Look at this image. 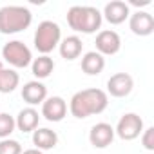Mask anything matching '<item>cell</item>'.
<instances>
[{
  "instance_id": "14",
  "label": "cell",
  "mask_w": 154,
  "mask_h": 154,
  "mask_svg": "<svg viewBox=\"0 0 154 154\" xmlns=\"http://www.w3.org/2000/svg\"><path fill=\"white\" fill-rule=\"evenodd\" d=\"M58 51H60V56L63 60H76L82 51H84V42L80 36H76V35H71V36H65L60 40L58 44Z\"/></svg>"
},
{
  "instance_id": "1",
  "label": "cell",
  "mask_w": 154,
  "mask_h": 154,
  "mask_svg": "<svg viewBox=\"0 0 154 154\" xmlns=\"http://www.w3.org/2000/svg\"><path fill=\"white\" fill-rule=\"evenodd\" d=\"M109 105V94L102 89H84V91H78L74 93L71 102H69V112L78 118V120H84V118H89L93 114H102Z\"/></svg>"
},
{
  "instance_id": "15",
  "label": "cell",
  "mask_w": 154,
  "mask_h": 154,
  "mask_svg": "<svg viewBox=\"0 0 154 154\" xmlns=\"http://www.w3.org/2000/svg\"><path fill=\"white\" fill-rule=\"evenodd\" d=\"M38 122H40V114L35 107H26L22 109L17 118H15V123H17V129L20 132H33L38 129Z\"/></svg>"
},
{
  "instance_id": "22",
  "label": "cell",
  "mask_w": 154,
  "mask_h": 154,
  "mask_svg": "<svg viewBox=\"0 0 154 154\" xmlns=\"http://www.w3.org/2000/svg\"><path fill=\"white\" fill-rule=\"evenodd\" d=\"M141 145L147 150H154V127H147L141 132Z\"/></svg>"
},
{
  "instance_id": "21",
  "label": "cell",
  "mask_w": 154,
  "mask_h": 154,
  "mask_svg": "<svg viewBox=\"0 0 154 154\" xmlns=\"http://www.w3.org/2000/svg\"><path fill=\"white\" fill-rule=\"evenodd\" d=\"M0 154H22V145L17 140H0Z\"/></svg>"
},
{
  "instance_id": "24",
  "label": "cell",
  "mask_w": 154,
  "mask_h": 154,
  "mask_svg": "<svg viewBox=\"0 0 154 154\" xmlns=\"http://www.w3.org/2000/svg\"><path fill=\"white\" fill-rule=\"evenodd\" d=\"M22 154H44V152L38 149H27V150H22Z\"/></svg>"
},
{
  "instance_id": "5",
  "label": "cell",
  "mask_w": 154,
  "mask_h": 154,
  "mask_svg": "<svg viewBox=\"0 0 154 154\" xmlns=\"http://www.w3.org/2000/svg\"><path fill=\"white\" fill-rule=\"evenodd\" d=\"M2 58L15 69H26L33 62L31 49L22 40H9L2 47Z\"/></svg>"
},
{
  "instance_id": "11",
  "label": "cell",
  "mask_w": 154,
  "mask_h": 154,
  "mask_svg": "<svg viewBox=\"0 0 154 154\" xmlns=\"http://www.w3.org/2000/svg\"><path fill=\"white\" fill-rule=\"evenodd\" d=\"M129 17H131V9H129V4L123 2V0H111V2H107L102 13V18H105L111 26H120Z\"/></svg>"
},
{
  "instance_id": "3",
  "label": "cell",
  "mask_w": 154,
  "mask_h": 154,
  "mask_svg": "<svg viewBox=\"0 0 154 154\" xmlns=\"http://www.w3.org/2000/svg\"><path fill=\"white\" fill-rule=\"evenodd\" d=\"M33 22V13L24 6H4L0 8V33L17 35L26 31Z\"/></svg>"
},
{
  "instance_id": "7",
  "label": "cell",
  "mask_w": 154,
  "mask_h": 154,
  "mask_svg": "<svg viewBox=\"0 0 154 154\" xmlns=\"http://www.w3.org/2000/svg\"><path fill=\"white\" fill-rule=\"evenodd\" d=\"M134 80L129 72H116L107 80V94L114 98H125L132 93Z\"/></svg>"
},
{
  "instance_id": "4",
  "label": "cell",
  "mask_w": 154,
  "mask_h": 154,
  "mask_svg": "<svg viewBox=\"0 0 154 154\" xmlns=\"http://www.w3.org/2000/svg\"><path fill=\"white\" fill-rule=\"evenodd\" d=\"M62 40V29L56 22L53 20H44L38 24L35 31V47L42 54L53 53Z\"/></svg>"
},
{
  "instance_id": "18",
  "label": "cell",
  "mask_w": 154,
  "mask_h": 154,
  "mask_svg": "<svg viewBox=\"0 0 154 154\" xmlns=\"http://www.w3.org/2000/svg\"><path fill=\"white\" fill-rule=\"evenodd\" d=\"M31 71L33 74L40 80H45L51 76V72L54 71V60L49 56V54H40L38 58H33L31 62Z\"/></svg>"
},
{
  "instance_id": "16",
  "label": "cell",
  "mask_w": 154,
  "mask_h": 154,
  "mask_svg": "<svg viewBox=\"0 0 154 154\" xmlns=\"http://www.w3.org/2000/svg\"><path fill=\"white\" fill-rule=\"evenodd\" d=\"M56 143H58V134L54 131H51L49 127H42V129L33 131V145H35V149L44 152V150L54 149Z\"/></svg>"
},
{
  "instance_id": "13",
  "label": "cell",
  "mask_w": 154,
  "mask_h": 154,
  "mask_svg": "<svg viewBox=\"0 0 154 154\" xmlns=\"http://www.w3.org/2000/svg\"><path fill=\"white\" fill-rule=\"evenodd\" d=\"M45 98H47V87L42 82L31 80V82L24 84V87H22V100L29 107H35L38 103H44Z\"/></svg>"
},
{
  "instance_id": "19",
  "label": "cell",
  "mask_w": 154,
  "mask_h": 154,
  "mask_svg": "<svg viewBox=\"0 0 154 154\" xmlns=\"http://www.w3.org/2000/svg\"><path fill=\"white\" fill-rule=\"evenodd\" d=\"M18 84H20V74L15 69L11 67L0 69V93L9 94L18 87Z\"/></svg>"
},
{
  "instance_id": "2",
  "label": "cell",
  "mask_w": 154,
  "mask_h": 154,
  "mask_svg": "<svg viewBox=\"0 0 154 154\" xmlns=\"http://www.w3.org/2000/svg\"><path fill=\"white\" fill-rule=\"evenodd\" d=\"M102 13L93 6H72L67 11V26L84 35H93L102 27Z\"/></svg>"
},
{
  "instance_id": "9",
  "label": "cell",
  "mask_w": 154,
  "mask_h": 154,
  "mask_svg": "<svg viewBox=\"0 0 154 154\" xmlns=\"http://www.w3.org/2000/svg\"><path fill=\"white\" fill-rule=\"evenodd\" d=\"M47 122H62L67 116V102L62 96H49L42 103V114Z\"/></svg>"
},
{
  "instance_id": "20",
  "label": "cell",
  "mask_w": 154,
  "mask_h": 154,
  "mask_svg": "<svg viewBox=\"0 0 154 154\" xmlns=\"http://www.w3.org/2000/svg\"><path fill=\"white\" fill-rule=\"evenodd\" d=\"M17 129L15 123V116L8 114V112H0V140H6L9 138Z\"/></svg>"
},
{
  "instance_id": "6",
  "label": "cell",
  "mask_w": 154,
  "mask_h": 154,
  "mask_svg": "<svg viewBox=\"0 0 154 154\" xmlns=\"http://www.w3.org/2000/svg\"><path fill=\"white\" fill-rule=\"evenodd\" d=\"M143 129L145 127H143V120H141L140 114H136V112H125L118 120L114 134L120 140H123V141H132V140H136V138L141 136Z\"/></svg>"
},
{
  "instance_id": "17",
  "label": "cell",
  "mask_w": 154,
  "mask_h": 154,
  "mask_svg": "<svg viewBox=\"0 0 154 154\" xmlns=\"http://www.w3.org/2000/svg\"><path fill=\"white\" fill-rule=\"evenodd\" d=\"M105 69V58L96 53V51H89L82 56V71L89 76H96Z\"/></svg>"
},
{
  "instance_id": "23",
  "label": "cell",
  "mask_w": 154,
  "mask_h": 154,
  "mask_svg": "<svg viewBox=\"0 0 154 154\" xmlns=\"http://www.w3.org/2000/svg\"><path fill=\"white\" fill-rule=\"evenodd\" d=\"M131 4H132V6H149L150 0H140V2H136V0H131Z\"/></svg>"
},
{
  "instance_id": "25",
  "label": "cell",
  "mask_w": 154,
  "mask_h": 154,
  "mask_svg": "<svg viewBox=\"0 0 154 154\" xmlns=\"http://www.w3.org/2000/svg\"><path fill=\"white\" fill-rule=\"evenodd\" d=\"M0 69H4V65H2V62H0Z\"/></svg>"
},
{
  "instance_id": "12",
  "label": "cell",
  "mask_w": 154,
  "mask_h": 154,
  "mask_svg": "<svg viewBox=\"0 0 154 154\" xmlns=\"http://www.w3.org/2000/svg\"><path fill=\"white\" fill-rule=\"evenodd\" d=\"M129 29L136 36H149L154 33V17L149 11H136L129 17Z\"/></svg>"
},
{
  "instance_id": "8",
  "label": "cell",
  "mask_w": 154,
  "mask_h": 154,
  "mask_svg": "<svg viewBox=\"0 0 154 154\" xmlns=\"http://www.w3.org/2000/svg\"><path fill=\"white\" fill-rule=\"evenodd\" d=\"M96 53L102 56H112L122 49V38L112 29H103L96 35Z\"/></svg>"
},
{
  "instance_id": "10",
  "label": "cell",
  "mask_w": 154,
  "mask_h": 154,
  "mask_svg": "<svg viewBox=\"0 0 154 154\" xmlns=\"http://www.w3.org/2000/svg\"><path fill=\"white\" fill-rule=\"evenodd\" d=\"M114 127L105 122L94 123L89 131V141L94 149H107L114 141Z\"/></svg>"
}]
</instances>
